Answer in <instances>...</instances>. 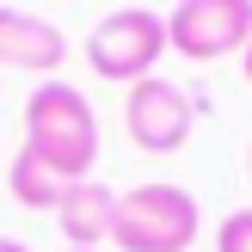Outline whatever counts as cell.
Wrapping results in <instances>:
<instances>
[{
	"label": "cell",
	"instance_id": "1",
	"mask_svg": "<svg viewBox=\"0 0 252 252\" xmlns=\"http://www.w3.org/2000/svg\"><path fill=\"white\" fill-rule=\"evenodd\" d=\"M25 154L37 166H49L56 179H68V185L93 179V166H98V117H93L80 86L43 80L25 98Z\"/></svg>",
	"mask_w": 252,
	"mask_h": 252
},
{
	"label": "cell",
	"instance_id": "2",
	"mask_svg": "<svg viewBox=\"0 0 252 252\" xmlns=\"http://www.w3.org/2000/svg\"><path fill=\"white\" fill-rule=\"evenodd\" d=\"M197 228H203V209L185 185H135L117 197V221H111V240L117 252H191Z\"/></svg>",
	"mask_w": 252,
	"mask_h": 252
},
{
	"label": "cell",
	"instance_id": "3",
	"mask_svg": "<svg viewBox=\"0 0 252 252\" xmlns=\"http://www.w3.org/2000/svg\"><path fill=\"white\" fill-rule=\"evenodd\" d=\"M86 68L111 86H135L154 74V62L166 56V12H148V6H117L86 31Z\"/></svg>",
	"mask_w": 252,
	"mask_h": 252
},
{
	"label": "cell",
	"instance_id": "4",
	"mask_svg": "<svg viewBox=\"0 0 252 252\" xmlns=\"http://www.w3.org/2000/svg\"><path fill=\"white\" fill-rule=\"evenodd\" d=\"M123 129H129V142L142 148V154H179V148L191 142V129H197V105L166 74H148V80H135L129 98H123Z\"/></svg>",
	"mask_w": 252,
	"mask_h": 252
},
{
	"label": "cell",
	"instance_id": "5",
	"mask_svg": "<svg viewBox=\"0 0 252 252\" xmlns=\"http://www.w3.org/2000/svg\"><path fill=\"white\" fill-rule=\"evenodd\" d=\"M252 43V0H179L166 12V49L216 62Z\"/></svg>",
	"mask_w": 252,
	"mask_h": 252
},
{
	"label": "cell",
	"instance_id": "6",
	"mask_svg": "<svg viewBox=\"0 0 252 252\" xmlns=\"http://www.w3.org/2000/svg\"><path fill=\"white\" fill-rule=\"evenodd\" d=\"M62 62H68V37H62V25H49L43 12L0 6V68H19V74H56Z\"/></svg>",
	"mask_w": 252,
	"mask_h": 252
},
{
	"label": "cell",
	"instance_id": "7",
	"mask_svg": "<svg viewBox=\"0 0 252 252\" xmlns=\"http://www.w3.org/2000/svg\"><path fill=\"white\" fill-rule=\"evenodd\" d=\"M111 221H117V191L98 185V179L68 185V197L56 203V228L68 240V252H98L111 240Z\"/></svg>",
	"mask_w": 252,
	"mask_h": 252
},
{
	"label": "cell",
	"instance_id": "8",
	"mask_svg": "<svg viewBox=\"0 0 252 252\" xmlns=\"http://www.w3.org/2000/svg\"><path fill=\"white\" fill-rule=\"evenodd\" d=\"M12 197H19L25 209H56L62 197H68V179H56L49 166H37V160L19 148V160H12Z\"/></svg>",
	"mask_w": 252,
	"mask_h": 252
},
{
	"label": "cell",
	"instance_id": "9",
	"mask_svg": "<svg viewBox=\"0 0 252 252\" xmlns=\"http://www.w3.org/2000/svg\"><path fill=\"white\" fill-rule=\"evenodd\" d=\"M216 252H252V209H234L216 228Z\"/></svg>",
	"mask_w": 252,
	"mask_h": 252
},
{
	"label": "cell",
	"instance_id": "10",
	"mask_svg": "<svg viewBox=\"0 0 252 252\" xmlns=\"http://www.w3.org/2000/svg\"><path fill=\"white\" fill-rule=\"evenodd\" d=\"M0 252H31L25 240H6V234H0Z\"/></svg>",
	"mask_w": 252,
	"mask_h": 252
},
{
	"label": "cell",
	"instance_id": "11",
	"mask_svg": "<svg viewBox=\"0 0 252 252\" xmlns=\"http://www.w3.org/2000/svg\"><path fill=\"white\" fill-rule=\"evenodd\" d=\"M240 68H246V80H252V43H246V49H240Z\"/></svg>",
	"mask_w": 252,
	"mask_h": 252
},
{
	"label": "cell",
	"instance_id": "12",
	"mask_svg": "<svg viewBox=\"0 0 252 252\" xmlns=\"http://www.w3.org/2000/svg\"><path fill=\"white\" fill-rule=\"evenodd\" d=\"M246 172H252V148H246Z\"/></svg>",
	"mask_w": 252,
	"mask_h": 252
}]
</instances>
